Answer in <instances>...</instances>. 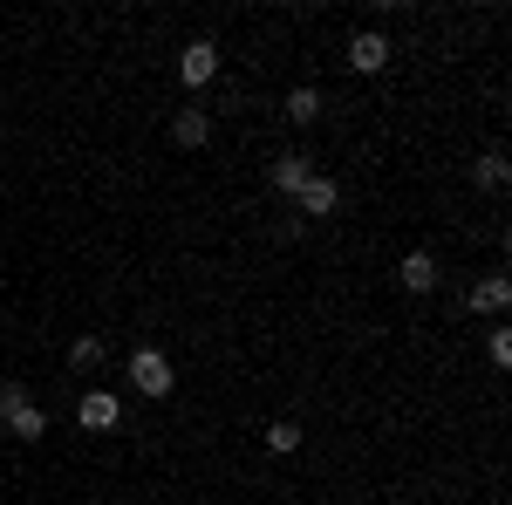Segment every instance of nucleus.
Here are the masks:
<instances>
[{
    "label": "nucleus",
    "instance_id": "f257e3e1",
    "mask_svg": "<svg viewBox=\"0 0 512 505\" xmlns=\"http://www.w3.org/2000/svg\"><path fill=\"white\" fill-rule=\"evenodd\" d=\"M178 76L192 82V89H205V82L219 76V41H185V48H178Z\"/></svg>",
    "mask_w": 512,
    "mask_h": 505
},
{
    "label": "nucleus",
    "instance_id": "f03ea898",
    "mask_svg": "<svg viewBox=\"0 0 512 505\" xmlns=\"http://www.w3.org/2000/svg\"><path fill=\"white\" fill-rule=\"evenodd\" d=\"M130 383L158 403V396H171V362H164L158 349H137V355H130Z\"/></svg>",
    "mask_w": 512,
    "mask_h": 505
},
{
    "label": "nucleus",
    "instance_id": "7ed1b4c3",
    "mask_svg": "<svg viewBox=\"0 0 512 505\" xmlns=\"http://www.w3.org/2000/svg\"><path fill=\"white\" fill-rule=\"evenodd\" d=\"M465 308H472V314H506L512 308V280H506V273L472 280V287H465Z\"/></svg>",
    "mask_w": 512,
    "mask_h": 505
},
{
    "label": "nucleus",
    "instance_id": "20e7f679",
    "mask_svg": "<svg viewBox=\"0 0 512 505\" xmlns=\"http://www.w3.org/2000/svg\"><path fill=\"white\" fill-rule=\"evenodd\" d=\"M117 417H123V403L110 396V389H82V403H76L82 430H117Z\"/></svg>",
    "mask_w": 512,
    "mask_h": 505
},
{
    "label": "nucleus",
    "instance_id": "39448f33",
    "mask_svg": "<svg viewBox=\"0 0 512 505\" xmlns=\"http://www.w3.org/2000/svg\"><path fill=\"white\" fill-rule=\"evenodd\" d=\"M294 198H301V219H328V212L342 205V185H335V178H321V171H315V178H308V185H301Z\"/></svg>",
    "mask_w": 512,
    "mask_h": 505
},
{
    "label": "nucleus",
    "instance_id": "423d86ee",
    "mask_svg": "<svg viewBox=\"0 0 512 505\" xmlns=\"http://www.w3.org/2000/svg\"><path fill=\"white\" fill-rule=\"evenodd\" d=\"M171 144H178V151H205V144H212V117H205V110H178V117H171Z\"/></svg>",
    "mask_w": 512,
    "mask_h": 505
},
{
    "label": "nucleus",
    "instance_id": "0eeeda50",
    "mask_svg": "<svg viewBox=\"0 0 512 505\" xmlns=\"http://www.w3.org/2000/svg\"><path fill=\"white\" fill-rule=\"evenodd\" d=\"M383 62H390V41L376 35V28H362V35L349 41V69H362V76H376Z\"/></svg>",
    "mask_w": 512,
    "mask_h": 505
},
{
    "label": "nucleus",
    "instance_id": "6e6552de",
    "mask_svg": "<svg viewBox=\"0 0 512 505\" xmlns=\"http://www.w3.org/2000/svg\"><path fill=\"white\" fill-rule=\"evenodd\" d=\"M308 178H315V164H308V151H280L274 157V192H301V185H308Z\"/></svg>",
    "mask_w": 512,
    "mask_h": 505
},
{
    "label": "nucleus",
    "instance_id": "1a4fd4ad",
    "mask_svg": "<svg viewBox=\"0 0 512 505\" xmlns=\"http://www.w3.org/2000/svg\"><path fill=\"white\" fill-rule=\"evenodd\" d=\"M396 280H403L410 294H431V287H437V260L424 253V246H417V253H403V267H396Z\"/></svg>",
    "mask_w": 512,
    "mask_h": 505
},
{
    "label": "nucleus",
    "instance_id": "9d476101",
    "mask_svg": "<svg viewBox=\"0 0 512 505\" xmlns=\"http://www.w3.org/2000/svg\"><path fill=\"white\" fill-rule=\"evenodd\" d=\"M280 110H287V123H301V130H308V123L321 117V89H287V103H280Z\"/></svg>",
    "mask_w": 512,
    "mask_h": 505
},
{
    "label": "nucleus",
    "instance_id": "9b49d317",
    "mask_svg": "<svg viewBox=\"0 0 512 505\" xmlns=\"http://www.w3.org/2000/svg\"><path fill=\"white\" fill-rule=\"evenodd\" d=\"M7 437H21V444H35V437H48V417H41L35 403H21V410L7 417Z\"/></svg>",
    "mask_w": 512,
    "mask_h": 505
},
{
    "label": "nucleus",
    "instance_id": "f8f14e48",
    "mask_svg": "<svg viewBox=\"0 0 512 505\" xmlns=\"http://www.w3.org/2000/svg\"><path fill=\"white\" fill-rule=\"evenodd\" d=\"M69 369H76V376H96V369H103V342H96V335H76V342H69Z\"/></svg>",
    "mask_w": 512,
    "mask_h": 505
},
{
    "label": "nucleus",
    "instance_id": "ddd939ff",
    "mask_svg": "<svg viewBox=\"0 0 512 505\" xmlns=\"http://www.w3.org/2000/svg\"><path fill=\"white\" fill-rule=\"evenodd\" d=\"M478 185H485V192H506V185H512L506 151H485V157H478Z\"/></svg>",
    "mask_w": 512,
    "mask_h": 505
},
{
    "label": "nucleus",
    "instance_id": "4468645a",
    "mask_svg": "<svg viewBox=\"0 0 512 505\" xmlns=\"http://www.w3.org/2000/svg\"><path fill=\"white\" fill-rule=\"evenodd\" d=\"M267 451H274V458H287V451H301V424H294V417H280V424H267Z\"/></svg>",
    "mask_w": 512,
    "mask_h": 505
},
{
    "label": "nucleus",
    "instance_id": "2eb2a0df",
    "mask_svg": "<svg viewBox=\"0 0 512 505\" xmlns=\"http://www.w3.org/2000/svg\"><path fill=\"white\" fill-rule=\"evenodd\" d=\"M21 403H28V389L14 383V376H0V424H7V417H14Z\"/></svg>",
    "mask_w": 512,
    "mask_h": 505
},
{
    "label": "nucleus",
    "instance_id": "dca6fc26",
    "mask_svg": "<svg viewBox=\"0 0 512 505\" xmlns=\"http://www.w3.org/2000/svg\"><path fill=\"white\" fill-rule=\"evenodd\" d=\"M492 362H499V369L512 362V335H506V328H492Z\"/></svg>",
    "mask_w": 512,
    "mask_h": 505
}]
</instances>
